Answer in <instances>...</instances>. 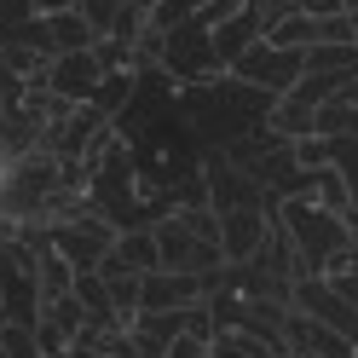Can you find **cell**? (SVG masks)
<instances>
[{
	"instance_id": "obj_1",
	"label": "cell",
	"mask_w": 358,
	"mask_h": 358,
	"mask_svg": "<svg viewBox=\"0 0 358 358\" xmlns=\"http://www.w3.org/2000/svg\"><path fill=\"white\" fill-rule=\"evenodd\" d=\"M278 226L289 231V243H295L301 255V278L306 272H341V266H352V226L347 214H329L324 203H312V196H289V203L278 208Z\"/></svg>"
},
{
	"instance_id": "obj_2",
	"label": "cell",
	"mask_w": 358,
	"mask_h": 358,
	"mask_svg": "<svg viewBox=\"0 0 358 358\" xmlns=\"http://www.w3.org/2000/svg\"><path fill=\"white\" fill-rule=\"evenodd\" d=\"M162 70H168L179 87L226 76V70H220V58H214V24H208L203 12L185 17L179 29H168V35H162Z\"/></svg>"
},
{
	"instance_id": "obj_3",
	"label": "cell",
	"mask_w": 358,
	"mask_h": 358,
	"mask_svg": "<svg viewBox=\"0 0 358 358\" xmlns=\"http://www.w3.org/2000/svg\"><path fill=\"white\" fill-rule=\"evenodd\" d=\"M156 249H162V272H191V278H208L226 266V255H220V243L203 237L191 226L185 214H168V220H156Z\"/></svg>"
},
{
	"instance_id": "obj_4",
	"label": "cell",
	"mask_w": 358,
	"mask_h": 358,
	"mask_svg": "<svg viewBox=\"0 0 358 358\" xmlns=\"http://www.w3.org/2000/svg\"><path fill=\"white\" fill-rule=\"evenodd\" d=\"M116 226H110L104 214H93V208H81L76 220H58V226H47V243L76 266V272H99V266L110 260V249H116Z\"/></svg>"
},
{
	"instance_id": "obj_5",
	"label": "cell",
	"mask_w": 358,
	"mask_h": 358,
	"mask_svg": "<svg viewBox=\"0 0 358 358\" xmlns=\"http://www.w3.org/2000/svg\"><path fill=\"white\" fill-rule=\"evenodd\" d=\"M231 76L260 87V93H272V99H283V93H295L306 64H301V52H283V47H272V41H255V47L231 64Z\"/></svg>"
},
{
	"instance_id": "obj_6",
	"label": "cell",
	"mask_w": 358,
	"mask_h": 358,
	"mask_svg": "<svg viewBox=\"0 0 358 358\" xmlns=\"http://www.w3.org/2000/svg\"><path fill=\"white\" fill-rule=\"evenodd\" d=\"M272 231H278L272 208H226L220 214V255H226V266L260 260V249L272 243Z\"/></svg>"
},
{
	"instance_id": "obj_7",
	"label": "cell",
	"mask_w": 358,
	"mask_h": 358,
	"mask_svg": "<svg viewBox=\"0 0 358 358\" xmlns=\"http://www.w3.org/2000/svg\"><path fill=\"white\" fill-rule=\"evenodd\" d=\"M295 312H306L312 324H324V329H335V335H347V341L358 347V312L335 295V283L329 278H318V272H306V278H295Z\"/></svg>"
},
{
	"instance_id": "obj_8",
	"label": "cell",
	"mask_w": 358,
	"mask_h": 358,
	"mask_svg": "<svg viewBox=\"0 0 358 358\" xmlns=\"http://www.w3.org/2000/svg\"><path fill=\"white\" fill-rule=\"evenodd\" d=\"M41 87L58 99H70V104H93V93L104 87V64L93 52H58L47 64V76H41Z\"/></svg>"
},
{
	"instance_id": "obj_9",
	"label": "cell",
	"mask_w": 358,
	"mask_h": 358,
	"mask_svg": "<svg viewBox=\"0 0 358 358\" xmlns=\"http://www.w3.org/2000/svg\"><path fill=\"white\" fill-rule=\"evenodd\" d=\"M208 301V278H191V272H145L139 289V312H191Z\"/></svg>"
},
{
	"instance_id": "obj_10",
	"label": "cell",
	"mask_w": 358,
	"mask_h": 358,
	"mask_svg": "<svg viewBox=\"0 0 358 358\" xmlns=\"http://www.w3.org/2000/svg\"><path fill=\"white\" fill-rule=\"evenodd\" d=\"M47 110L41 104H12V110H0V156H29V150H47Z\"/></svg>"
},
{
	"instance_id": "obj_11",
	"label": "cell",
	"mask_w": 358,
	"mask_h": 358,
	"mask_svg": "<svg viewBox=\"0 0 358 358\" xmlns=\"http://www.w3.org/2000/svg\"><path fill=\"white\" fill-rule=\"evenodd\" d=\"M255 41H266V17H260V0L214 24V58H220V70H231V64H237L243 52L255 47Z\"/></svg>"
},
{
	"instance_id": "obj_12",
	"label": "cell",
	"mask_w": 358,
	"mask_h": 358,
	"mask_svg": "<svg viewBox=\"0 0 358 358\" xmlns=\"http://www.w3.org/2000/svg\"><path fill=\"white\" fill-rule=\"evenodd\" d=\"M47 29H52V52H93V47H99V29L87 24V12H81V6L52 12V17H47Z\"/></svg>"
},
{
	"instance_id": "obj_13",
	"label": "cell",
	"mask_w": 358,
	"mask_h": 358,
	"mask_svg": "<svg viewBox=\"0 0 358 358\" xmlns=\"http://www.w3.org/2000/svg\"><path fill=\"white\" fill-rule=\"evenodd\" d=\"M110 260L127 266V272H162V249H156V231H122L116 249H110Z\"/></svg>"
},
{
	"instance_id": "obj_14",
	"label": "cell",
	"mask_w": 358,
	"mask_h": 358,
	"mask_svg": "<svg viewBox=\"0 0 358 358\" xmlns=\"http://www.w3.org/2000/svg\"><path fill=\"white\" fill-rule=\"evenodd\" d=\"M266 41L283 47V52H306L312 41H318V17H312V12H289V17H278V24L266 29Z\"/></svg>"
},
{
	"instance_id": "obj_15",
	"label": "cell",
	"mask_w": 358,
	"mask_h": 358,
	"mask_svg": "<svg viewBox=\"0 0 358 358\" xmlns=\"http://www.w3.org/2000/svg\"><path fill=\"white\" fill-rule=\"evenodd\" d=\"M312 133L318 139H347V133H358V99H329V104H318V122H312Z\"/></svg>"
},
{
	"instance_id": "obj_16",
	"label": "cell",
	"mask_w": 358,
	"mask_h": 358,
	"mask_svg": "<svg viewBox=\"0 0 358 358\" xmlns=\"http://www.w3.org/2000/svg\"><path fill=\"white\" fill-rule=\"evenodd\" d=\"M214 358H272V347H260L255 335H237V329H220V335H214Z\"/></svg>"
},
{
	"instance_id": "obj_17",
	"label": "cell",
	"mask_w": 358,
	"mask_h": 358,
	"mask_svg": "<svg viewBox=\"0 0 358 358\" xmlns=\"http://www.w3.org/2000/svg\"><path fill=\"white\" fill-rule=\"evenodd\" d=\"M76 6L87 12V24H93L99 35H110V29H116V17H122V6H127V0H76Z\"/></svg>"
},
{
	"instance_id": "obj_18",
	"label": "cell",
	"mask_w": 358,
	"mask_h": 358,
	"mask_svg": "<svg viewBox=\"0 0 358 358\" xmlns=\"http://www.w3.org/2000/svg\"><path fill=\"white\" fill-rule=\"evenodd\" d=\"M168 358H214V341H203V335H179V341L168 347Z\"/></svg>"
},
{
	"instance_id": "obj_19",
	"label": "cell",
	"mask_w": 358,
	"mask_h": 358,
	"mask_svg": "<svg viewBox=\"0 0 358 358\" xmlns=\"http://www.w3.org/2000/svg\"><path fill=\"white\" fill-rule=\"evenodd\" d=\"M329 283H335V295H341V301L358 312V266H341V272H329Z\"/></svg>"
},
{
	"instance_id": "obj_20",
	"label": "cell",
	"mask_w": 358,
	"mask_h": 358,
	"mask_svg": "<svg viewBox=\"0 0 358 358\" xmlns=\"http://www.w3.org/2000/svg\"><path fill=\"white\" fill-rule=\"evenodd\" d=\"M272 358H289V352H272Z\"/></svg>"
},
{
	"instance_id": "obj_21",
	"label": "cell",
	"mask_w": 358,
	"mask_h": 358,
	"mask_svg": "<svg viewBox=\"0 0 358 358\" xmlns=\"http://www.w3.org/2000/svg\"><path fill=\"white\" fill-rule=\"evenodd\" d=\"M104 358H116V352H104Z\"/></svg>"
}]
</instances>
